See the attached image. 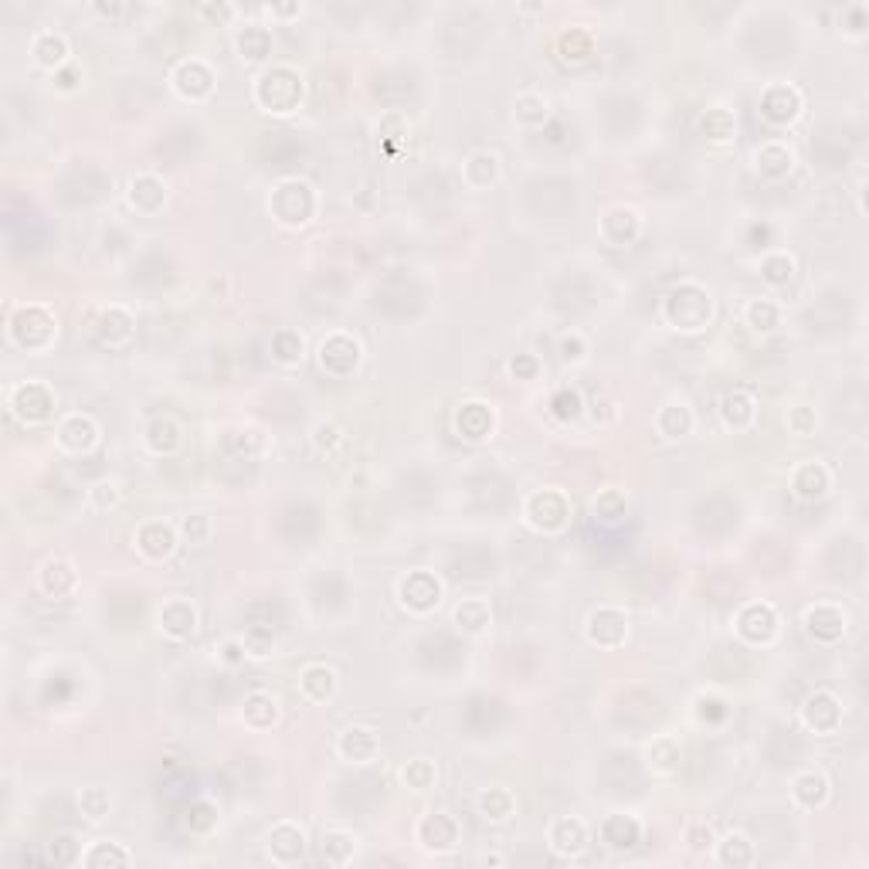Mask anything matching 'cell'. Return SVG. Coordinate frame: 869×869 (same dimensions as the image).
I'll use <instances>...</instances> for the list:
<instances>
[{
  "label": "cell",
  "mask_w": 869,
  "mask_h": 869,
  "mask_svg": "<svg viewBox=\"0 0 869 869\" xmlns=\"http://www.w3.org/2000/svg\"><path fill=\"white\" fill-rule=\"evenodd\" d=\"M802 724L819 737L839 734L842 727V700L832 690H815L802 703Z\"/></svg>",
  "instance_id": "5bb4252c"
},
{
  "label": "cell",
  "mask_w": 869,
  "mask_h": 869,
  "mask_svg": "<svg viewBox=\"0 0 869 869\" xmlns=\"http://www.w3.org/2000/svg\"><path fill=\"white\" fill-rule=\"evenodd\" d=\"M337 754L347 764H371L374 757L381 754V734H377L374 727H364V724L347 727L337 741Z\"/></svg>",
  "instance_id": "ffe728a7"
},
{
  "label": "cell",
  "mask_w": 869,
  "mask_h": 869,
  "mask_svg": "<svg viewBox=\"0 0 869 869\" xmlns=\"http://www.w3.org/2000/svg\"><path fill=\"white\" fill-rule=\"evenodd\" d=\"M679 764H683V751H679V744L673 741V737H659V741H652V747H649V771L669 778V774L679 771Z\"/></svg>",
  "instance_id": "7dc6e473"
},
{
  "label": "cell",
  "mask_w": 869,
  "mask_h": 869,
  "mask_svg": "<svg viewBox=\"0 0 869 869\" xmlns=\"http://www.w3.org/2000/svg\"><path fill=\"white\" fill-rule=\"evenodd\" d=\"M360 340L350 337V333H330L323 343H320V367L330 377H350L360 367Z\"/></svg>",
  "instance_id": "4fadbf2b"
},
{
  "label": "cell",
  "mask_w": 869,
  "mask_h": 869,
  "mask_svg": "<svg viewBox=\"0 0 869 869\" xmlns=\"http://www.w3.org/2000/svg\"><path fill=\"white\" fill-rule=\"evenodd\" d=\"M744 326L751 333H774L781 326V303L771 296H754L744 303Z\"/></svg>",
  "instance_id": "e575fe53"
},
{
  "label": "cell",
  "mask_w": 869,
  "mask_h": 869,
  "mask_svg": "<svg viewBox=\"0 0 869 869\" xmlns=\"http://www.w3.org/2000/svg\"><path fill=\"white\" fill-rule=\"evenodd\" d=\"M829 795H832V785L822 771H802L795 781H791V798H795V805L805 808V812L825 808L829 805Z\"/></svg>",
  "instance_id": "83f0119b"
},
{
  "label": "cell",
  "mask_w": 869,
  "mask_h": 869,
  "mask_svg": "<svg viewBox=\"0 0 869 869\" xmlns=\"http://www.w3.org/2000/svg\"><path fill=\"white\" fill-rule=\"evenodd\" d=\"M265 853L275 866H296L306 856V832L289 819L275 822L265 836Z\"/></svg>",
  "instance_id": "2e32d148"
},
{
  "label": "cell",
  "mask_w": 869,
  "mask_h": 869,
  "mask_svg": "<svg viewBox=\"0 0 869 869\" xmlns=\"http://www.w3.org/2000/svg\"><path fill=\"white\" fill-rule=\"evenodd\" d=\"M401 778L411 791H428V788H435L438 768H435V761H428V757H415V761L404 764Z\"/></svg>",
  "instance_id": "f907efd6"
},
{
  "label": "cell",
  "mask_w": 869,
  "mask_h": 869,
  "mask_svg": "<svg viewBox=\"0 0 869 869\" xmlns=\"http://www.w3.org/2000/svg\"><path fill=\"white\" fill-rule=\"evenodd\" d=\"M126 201H129V208H133L136 214L153 218V214L167 204V184H163L157 174H136L133 180H129Z\"/></svg>",
  "instance_id": "cb8c5ba5"
},
{
  "label": "cell",
  "mask_w": 869,
  "mask_h": 869,
  "mask_svg": "<svg viewBox=\"0 0 869 869\" xmlns=\"http://www.w3.org/2000/svg\"><path fill=\"white\" fill-rule=\"evenodd\" d=\"M320 853H323V863H330V866L354 863L357 836H354V832H343V829H326L323 839H320Z\"/></svg>",
  "instance_id": "ab89813d"
},
{
  "label": "cell",
  "mask_w": 869,
  "mask_h": 869,
  "mask_svg": "<svg viewBox=\"0 0 869 869\" xmlns=\"http://www.w3.org/2000/svg\"><path fill=\"white\" fill-rule=\"evenodd\" d=\"M642 836V825L632 819V815H608L601 822V842L608 849H632Z\"/></svg>",
  "instance_id": "f35d334b"
},
{
  "label": "cell",
  "mask_w": 869,
  "mask_h": 869,
  "mask_svg": "<svg viewBox=\"0 0 869 869\" xmlns=\"http://www.w3.org/2000/svg\"><path fill=\"white\" fill-rule=\"evenodd\" d=\"M513 116H516V123H520V126L537 129V126L547 123L550 102H547V96H540V92H520L516 102H513Z\"/></svg>",
  "instance_id": "f6af8a7d"
},
{
  "label": "cell",
  "mask_w": 869,
  "mask_h": 869,
  "mask_svg": "<svg viewBox=\"0 0 869 869\" xmlns=\"http://www.w3.org/2000/svg\"><path fill=\"white\" fill-rule=\"evenodd\" d=\"M255 102L265 113H292L303 102V79L286 65L272 68L255 79Z\"/></svg>",
  "instance_id": "277c9868"
},
{
  "label": "cell",
  "mask_w": 869,
  "mask_h": 869,
  "mask_svg": "<svg viewBox=\"0 0 869 869\" xmlns=\"http://www.w3.org/2000/svg\"><path fill=\"white\" fill-rule=\"evenodd\" d=\"M751 160H754V170L764 180H781V177L791 174V167H795V150L781 140H768V143L757 146Z\"/></svg>",
  "instance_id": "4316f807"
},
{
  "label": "cell",
  "mask_w": 869,
  "mask_h": 869,
  "mask_svg": "<svg viewBox=\"0 0 869 869\" xmlns=\"http://www.w3.org/2000/svg\"><path fill=\"white\" fill-rule=\"evenodd\" d=\"M700 129H703V136H707L710 143L724 146V143H730L737 136V119H734L730 109H707V113L700 116Z\"/></svg>",
  "instance_id": "bcb514c9"
},
{
  "label": "cell",
  "mask_w": 869,
  "mask_h": 869,
  "mask_svg": "<svg viewBox=\"0 0 869 869\" xmlns=\"http://www.w3.org/2000/svg\"><path fill=\"white\" fill-rule=\"evenodd\" d=\"M7 404H11V411L21 421H28V425H41V421H48L51 415H55L58 398L45 381H21L7 391Z\"/></svg>",
  "instance_id": "5b68a950"
},
{
  "label": "cell",
  "mask_w": 869,
  "mask_h": 869,
  "mask_svg": "<svg viewBox=\"0 0 869 869\" xmlns=\"http://www.w3.org/2000/svg\"><path fill=\"white\" fill-rule=\"evenodd\" d=\"M184 442V432L174 418H153L150 425L143 428V445L153 455H174Z\"/></svg>",
  "instance_id": "836d02e7"
},
{
  "label": "cell",
  "mask_w": 869,
  "mask_h": 869,
  "mask_svg": "<svg viewBox=\"0 0 869 869\" xmlns=\"http://www.w3.org/2000/svg\"><path fill=\"white\" fill-rule=\"evenodd\" d=\"M160 632L174 642L191 639L197 632V608L187 598H167L160 608Z\"/></svg>",
  "instance_id": "d4e9b609"
},
{
  "label": "cell",
  "mask_w": 869,
  "mask_h": 869,
  "mask_svg": "<svg viewBox=\"0 0 869 869\" xmlns=\"http://www.w3.org/2000/svg\"><path fill=\"white\" fill-rule=\"evenodd\" d=\"M242 642H245L248 659H265L275 652V639L269 632H262V628H248V632L242 635Z\"/></svg>",
  "instance_id": "91938a15"
},
{
  "label": "cell",
  "mask_w": 869,
  "mask_h": 869,
  "mask_svg": "<svg viewBox=\"0 0 869 869\" xmlns=\"http://www.w3.org/2000/svg\"><path fill=\"white\" fill-rule=\"evenodd\" d=\"M75 584H79V571H75L68 561H62V557H51V561L38 567V588L45 591L48 598L72 595Z\"/></svg>",
  "instance_id": "f1b7e54d"
},
{
  "label": "cell",
  "mask_w": 869,
  "mask_h": 869,
  "mask_svg": "<svg viewBox=\"0 0 869 869\" xmlns=\"http://www.w3.org/2000/svg\"><path fill=\"white\" fill-rule=\"evenodd\" d=\"M455 625H459V632H466V635L489 632V625H493L489 601L486 598H466L459 608H455Z\"/></svg>",
  "instance_id": "b9f144b4"
},
{
  "label": "cell",
  "mask_w": 869,
  "mask_h": 869,
  "mask_svg": "<svg viewBox=\"0 0 869 869\" xmlns=\"http://www.w3.org/2000/svg\"><path fill=\"white\" fill-rule=\"evenodd\" d=\"M778 628H781V618L768 601H751V605H744L734 618V632L741 635L747 645H771L778 639Z\"/></svg>",
  "instance_id": "52a82bcc"
},
{
  "label": "cell",
  "mask_w": 869,
  "mask_h": 869,
  "mask_svg": "<svg viewBox=\"0 0 869 869\" xmlns=\"http://www.w3.org/2000/svg\"><path fill=\"white\" fill-rule=\"evenodd\" d=\"M550 411H554L557 421H578L584 415V401L574 387H561V391L550 398Z\"/></svg>",
  "instance_id": "db71d44e"
},
{
  "label": "cell",
  "mask_w": 869,
  "mask_h": 869,
  "mask_svg": "<svg viewBox=\"0 0 869 869\" xmlns=\"http://www.w3.org/2000/svg\"><path fill=\"white\" fill-rule=\"evenodd\" d=\"M462 180L469 191H489L499 180V157L493 150H476L462 163Z\"/></svg>",
  "instance_id": "4dcf8cb0"
},
{
  "label": "cell",
  "mask_w": 869,
  "mask_h": 869,
  "mask_svg": "<svg viewBox=\"0 0 869 869\" xmlns=\"http://www.w3.org/2000/svg\"><path fill=\"white\" fill-rule=\"evenodd\" d=\"M99 337L109 343V347H123L133 337V316L126 313L123 306H109L106 313L99 316Z\"/></svg>",
  "instance_id": "7bdbcfd3"
},
{
  "label": "cell",
  "mask_w": 869,
  "mask_h": 869,
  "mask_svg": "<svg viewBox=\"0 0 869 869\" xmlns=\"http://www.w3.org/2000/svg\"><path fill=\"white\" fill-rule=\"evenodd\" d=\"M662 320H666L679 333H696L713 320V296L707 286L686 279L679 286L669 289V296L662 299Z\"/></svg>",
  "instance_id": "6da1fadb"
},
{
  "label": "cell",
  "mask_w": 869,
  "mask_h": 869,
  "mask_svg": "<svg viewBox=\"0 0 869 869\" xmlns=\"http://www.w3.org/2000/svg\"><path fill=\"white\" fill-rule=\"evenodd\" d=\"M269 354L279 367H299L306 357V343L299 337V330H275L272 333V343H269Z\"/></svg>",
  "instance_id": "60d3db41"
},
{
  "label": "cell",
  "mask_w": 869,
  "mask_h": 869,
  "mask_svg": "<svg viewBox=\"0 0 869 869\" xmlns=\"http://www.w3.org/2000/svg\"><path fill=\"white\" fill-rule=\"evenodd\" d=\"M584 635L598 649H618L628 639V615L615 605H601L584 622Z\"/></svg>",
  "instance_id": "7c38bea8"
},
{
  "label": "cell",
  "mask_w": 869,
  "mask_h": 869,
  "mask_svg": "<svg viewBox=\"0 0 869 869\" xmlns=\"http://www.w3.org/2000/svg\"><path fill=\"white\" fill-rule=\"evenodd\" d=\"M785 425L791 435H812L815 425H819V418H815L812 408H802V404H795V408L785 411Z\"/></svg>",
  "instance_id": "680465c9"
},
{
  "label": "cell",
  "mask_w": 869,
  "mask_h": 869,
  "mask_svg": "<svg viewBox=\"0 0 869 869\" xmlns=\"http://www.w3.org/2000/svg\"><path fill=\"white\" fill-rule=\"evenodd\" d=\"M795 269H798L795 255L785 252V248H778V252H768V255L761 258V262H757V275H761V282H764V286H771V289L788 286V282L795 279Z\"/></svg>",
  "instance_id": "74e56055"
},
{
  "label": "cell",
  "mask_w": 869,
  "mask_h": 869,
  "mask_svg": "<svg viewBox=\"0 0 869 869\" xmlns=\"http://www.w3.org/2000/svg\"><path fill=\"white\" fill-rule=\"evenodd\" d=\"M337 442H340V428L337 425H316L313 428V445L320 452H330Z\"/></svg>",
  "instance_id": "be15d7a7"
},
{
  "label": "cell",
  "mask_w": 869,
  "mask_h": 869,
  "mask_svg": "<svg viewBox=\"0 0 869 869\" xmlns=\"http://www.w3.org/2000/svg\"><path fill=\"white\" fill-rule=\"evenodd\" d=\"M133 544L146 557V561H163V557H170L177 550L180 533H177L174 523L143 520L140 527H136V533H133Z\"/></svg>",
  "instance_id": "ac0fdd59"
},
{
  "label": "cell",
  "mask_w": 869,
  "mask_h": 869,
  "mask_svg": "<svg viewBox=\"0 0 869 869\" xmlns=\"http://www.w3.org/2000/svg\"><path fill=\"white\" fill-rule=\"evenodd\" d=\"M7 337H11V343H17L21 350H28V354H45L51 343L58 340V320L48 306L28 303L11 316Z\"/></svg>",
  "instance_id": "7a4b0ae2"
},
{
  "label": "cell",
  "mask_w": 869,
  "mask_h": 869,
  "mask_svg": "<svg viewBox=\"0 0 869 869\" xmlns=\"http://www.w3.org/2000/svg\"><path fill=\"white\" fill-rule=\"evenodd\" d=\"M557 350H561V360H564V364H581V360L588 357V340H584L578 330H574V333H564L561 343H557Z\"/></svg>",
  "instance_id": "94428289"
},
{
  "label": "cell",
  "mask_w": 869,
  "mask_h": 869,
  "mask_svg": "<svg viewBox=\"0 0 869 869\" xmlns=\"http://www.w3.org/2000/svg\"><path fill=\"white\" fill-rule=\"evenodd\" d=\"M119 499H123V489H119V483H113V479H99V483L89 486V506L96 513L113 510V506H119Z\"/></svg>",
  "instance_id": "11a10c76"
},
{
  "label": "cell",
  "mask_w": 869,
  "mask_h": 869,
  "mask_svg": "<svg viewBox=\"0 0 869 869\" xmlns=\"http://www.w3.org/2000/svg\"><path fill=\"white\" fill-rule=\"evenodd\" d=\"M242 720L252 730H269L275 727V720H279V700H275L272 693H248L245 703H242Z\"/></svg>",
  "instance_id": "8d00e7d4"
},
{
  "label": "cell",
  "mask_w": 869,
  "mask_h": 869,
  "mask_svg": "<svg viewBox=\"0 0 869 869\" xmlns=\"http://www.w3.org/2000/svg\"><path fill=\"white\" fill-rule=\"evenodd\" d=\"M846 622H849L846 612L839 605H829V601L812 605L805 612V632L808 639H815L819 645H836L846 635Z\"/></svg>",
  "instance_id": "d6986e66"
},
{
  "label": "cell",
  "mask_w": 869,
  "mask_h": 869,
  "mask_svg": "<svg viewBox=\"0 0 869 869\" xmlns=\"http://www.w3.org/2000/svg\"><path fill=\"white\" fill-rule=\"evenodd\" d=\"M713 856H717L720 866H751L757 859L754 842L744 836V832H727L724 839L713 842Z\"/></svg>",
  "instance_id": "d590c367"
},
{
  "label": "cell",
  "mask_w": 869,
  "mask_h": 869,
  "mask_svg": "<svg viewBox=\"0 0 869 869\" xmlns=\"http://www.w3.org/2000/svg\"><path fill=\"white\" fill-rule=\"evenodd\" d=\"M693 408L686 401H669L656 411V432L666 438V442H676V438H686L693 432Z\"/></svg>",
  "instance_id": "1f68e13d"
},
{
  "label": "cell",
  "mask_w": 869,
  "mask_h": 869,
  "mask_svg": "<svg viewBox=\"0 0 869 869\" xmlns=\"http://www.w3.org/2000/svg\"><path fill=\"white\" fill-rule=\"evenodd\" d=\"M129 849L126 846H119V842H113V839H99V842H92L89 849H85L82 853V863L89 866V869H113V866H129Z\"/></svg>",
  "instance_id": "ee69618b"
},
{
  "label": "cell",
  "mask_w": 869,
  "mask_h": 869,
  "mask_svg": "<svg viewBox=\"0 0 869 869\" xmlns=\"http://www.w3.org/2000/svg\"><path fill=\"white\" fill-rule=\"evenodd\" d=\"M832 489V469L819 459H805L791 469V493L798 499H822Z\"/></svg>",
  "instance_id": "603a6c76"
},
{
  "label": "cell",
  "mask_w": 869,
  "mask_h": 869,
  "mask_svg": "<svg viewBox=\"0 0 869 869\" xmlns=\"http://www.w3.org/2000/svg\"><path fill=\"white\" fill-rule=\"evenodd\" d=\"M31 58L34 65L48 68V72H62L65 65H72V48H68V38L62 31H38L31 38Z\"/></svg>",
  "instance_id": "7402d4cb"
},
{
  "label": "cell",
  "mask_w": 869,
  "mask_h": 869,
  "mask_svg": "<svg viewBox=\"0 0 869 869\" xmlns=\"http://www.w3.org/2000/svg\"><path fill=\"white\" fill-rule=\"evenodd\" d=\"M802 92L795 89V85L788 82H771L768 89L761 92V102H757V113H761L764 123L771 126H788L795 123L798 116H802Z\"/></svg>",
  "instance_id": "ba28073f"
},
{
  "label": "cell",
  "mask_w": 869,
  "mask_h": 869,
  "mask_svg": "<svg viewBox=\"0 0 869 869\" xmlns=\"http://www.w3.org/2000/svg\"><path fill=\"white\" fill-rule=\"evenodd\" d=\"M337 686H340L337 669L326 666V662H309L299 673V693L309 703H330L337 696Z\"/></svg>",
  "instance_id": "484cf974"
},
{
  "label": "cell",
  "mask_w": 869,
  "mask_h": 869,
  "mask_svg": "<svg viewBox=\"0 0 869 869\" xmlns=\"http://www.w3.org/2000/svg\"><path fill=\"white\" fill-rule=\"evenodd\" d=\"M170 85H174L180 99L201 102L214 92V72L204 58H184V62L170 72Z\"/></svg>",
  "instance_id": "e0dca14e"
},
{
  "label": "cell",
  "mask_w": 869,
  "mask_h": 869,
  "mask_svg": "<svg viewBox=\"0 0 869 869\" xmlns=\"http://www.w3.org/2000/svg\"><path fill=\"white\" fill-rule=\"evenodd\" d=\"M625 510H628V499L622 489H605V493H598L595 499V520L608 523V527H615L625 516Z\"/></svg>",
  "instance_id": "f5cc1de1"
},
{
  "label": "cell",
  "mask_w": 869,
  "mask_h": 869,
  "mask_svg": "<svg viewBox=\"0 0 869 869\" xmlns=\"http://www.w3.org/2000/svg\"><path fill=\"white\" fill-rule=\"evenodd\" d=\"M48 863L55 866H68V863H82V849L79 842H75L72 836H58L48 842Z\"/></svg>",
  "instance_id": "6f0895ef"
},
{
  "label": "cell",
  "mask_w": 869,
  "mask_h": 869,
  "mask_svg": "<svg viewBox=\"0 0 869 869\" xmlns=\"http://www.w3.org/2000/svg\"><path fill=\"white\" fill-rule=\"evenodd\" d=\"M686 842H690L693 849H713V829L710 825H703V822H696L690 832H686Z\"/></svg>",
  "instance_id": "03108f58"
},
{
  "label": "cell",
  "mask_w": 869,
  "mask_h": 869,
  "mask_svg": "<svg viewBox=\"0 0 869 869\" xmlns=\"http://www.w3.org/2000/svg\"><path fill=\"white\" fill-rule=\"evenodd\" d=\"M523 516H527V523L533 530L557 533V530L567 527V520H571V503H567V496L561 493V489H540V493H533L527 499Z\"/></svg>",
  "instance_id": "8992f818"
},
{
  "label": "cell",
  "mask_w": 869,
  "mask_h": 869,
  "mask_svg": "<svg viewBox=\"0 0 869 869\" xmlns=\"http://www.w3.org/2000/svg\"><path fill=\"white\" fill-rule=\"evenodd\" d=\"M55 442L58 449L68 452V455H85L99 445V421L92 415H82V411H72L58 421L55 428Z\"/></svg>",
  "instance_id": "9a60e30c"
},
{
  "label": "cell",
  "mask_w": 869,
  "mask_h": 869,
  "mask_svg": "<svg viewBox=\"0 0 869 869\" xmlns=\"http://www.w3.org/2000/svg\"><path fill=\"white\" fill-rule=\"evenodd\" d=\"M79 808H82V819L99 825L109 819V812H113V795H109L106 788L92 785V788H82L79 791Z\"/></svg>",
  "instance_id": "c3c4849f"
},
{
  "label": "cell",
  "mask_w": 869,
  "mask_h": 869,
  "mask_svg": "<svg viewBox=\"0 0 869 869\" xmlns=\"http://www.w3.org/2000/svg\"><path fill=\"white\" fill-rule=\"evenodd\" d=\"M269 211L282 228L309 225V221H313V211H316L313 187L303 184V180H282V184H275L272 194H269Z\"/></svg>",
  "instance_id": "3957f363"
},
{
  "label": "cell",
  "mask_w": 869,
  "mask_h": 869,
  "mask_svg": "<svg viewBox=\"0 0 869 869\" xmlns=\"http://www.w3.org/2000/svg\"><path fill=\"white\" fill-rule=\"evenodd\" d=\"M476 808H479V819L483 822L503 825V822H510V815L516 812V795L503 785L483 788V795L476 798Z\"/></svg>",
  "instance_id": "d6a6232c"
},
{
  "label": "cell",
  "mask_w": 869,
  "mask_h": 869,
  "mask_svg": "<svg viewBox=\"0 0 869 869\" xmlns=\"http://www.w3.org/2000/svg\"><path fill=\"white\" fill-rule=\"evenodd\" d=\"M537 371H540V364H537V357H530V354H516V357L510 360V374H513V377H523V381H533V377H537Z\"/></svg>",
  "instance_id": "6125c7cd"
},
{
  "label": "cell",
  "mask_w": 869,
  "mask_h": 869,
  "mask_svg": "<svg viewBox=\"0 0 869 869\" xmlns=\"http://www.w3.org/2000/svg\"><path fill=\"white\" fill-rule=\"evenodd\" d=\"M238 51H242V58H248V62H262V58H269L272 55L269 28H262V24H248V28L238 34Z\"/></svg>",
  "instance_id": "681fc988"
},
{
  "label": "cell",
  "mask_w": 869,
  "mask_h": 869,
  "mask_svg": "<svg viewBox=\"0 0 869 869\" xmlns=\"http://www.w3.org/2000/svg\"><path fill=\"white\" fill-rule=\"evenodd\" d=\"M218 822V805L208 802V798H201V802H194L191 808H187V819L184 825L191 832H208L211 825Z\"/></svg>",
  "instance_id": "9f6ffc18"
},
{
  "label": "cell",
  "mask_w": 869,
  "mask_h": 869,
  "mask_svg": "<svg viewBox=\"0 0 869 869\" xmlns=\"http://www.w3.org/2000/svg\"><path fill=\"white\" fill-rule=\"evenodd\" d=\"M598 235L605 238V242L612 245V248H625V245H632L635 238L642 235V218H639V211H635V208H625V204H618V208H612V211L605 214V218H601Z\"/></svg>",
  "instance_id": "44dd1931"
},
{
  "label": "cell",
  "mask_w": 869,
  "mask_h": 869,
  "mask_svg": "<svg viewBox=\"0 0 869 869\" xmlns=\"http://www.w3.org/2000/svg\"><path fill=\"white\" fill-rule=\"evenodd\" d=\"M720 421L730 428V432H747V428L757 421V401L751 391L737 387L730 391L724 401H720Z\"/></svg>",
  "instance_id": "f546056e"
},
{
  "label": "cell",
  "mask_w": 869,
  "mask_h": 869,
  "mask_svg": "<svg viewBox=\"0 0 869 869\" xmlns=\"http://www.w3.org/2000/svg\"><path fill=\"white\" fill-rule=\"evenodd\" d=\"M218 652H221V659L228 662V666H238V662H245L248 659V652H245V642L242 639H225L218 645Z\"/></svg>",
  "instance_id": "e7e4bbea"
},
{
  "label": "cell",
  "mask_w": 869,
  "mask_h": 869,
  "mask_svg": "<svg viewBox=\"0 0 869 869\" xmlns=\"http://www.w3.org/2000/svg\"><path fill=\"white\" fill-rule=\"evenodd\" d=\"M177 533H180V540H184V544L204 547L211 540V533H214V523H211L208 513H191V516H184V520L177 523Z\"/></svg>",
  "instance_id": "816d5d0a"
},
{
  "label": "cell",
  "mask_w": 869,
  "mask_h": 869,
  "mask_svg": "<svg viewBox=\"0 0 869 869\" xmlns=\"http://www.w3.org/2000/svg\"><path fill=\"white\" fill-rule=\"evenodd\" d=\"M459 836H462L459 822L445 812H425L415 825L418 846L425 849V853H435V856L452 853V849L459 846Z\"/></svg>",
  "instance_id": "30bf717a"
},
{
  "label": "cell",
  "mask_w": 869,
  "mask_h": 869,
  "mask_svg": "<svg viewBox=\"0 0 869 869\" xmlns=\"http://www.w3.org/2000/svg\"><path fill=\"white\" fill-rule=\"evenodd\" d=\"M547 846H550V853L561 856V859L584 856V849L591 846L588 822L578 819V815H561V819H554L547 829Z\"/></svg>",
  "instance_id": "8fae6325"
},
{
  "label": "cell",
  "mask_w": 869,
  "mask_h": 869,
  "mask_svg": "<svg viewBox=\"0 0 869 869\" xmlns=\"http://www.w3.org/2000/svg\"><path fill=\"white\" fill-rule=\"evenodd\" d=\"M398 601L411 615H428L442 605V581L432 571H411L398 581Z\"/></svg>",
  "instance_id": "9c48e42d"
}]
</instances>
